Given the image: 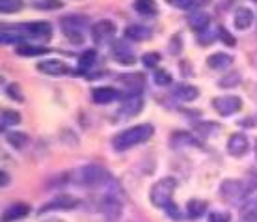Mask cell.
I'll return each instance as SVG.
<instances>
[{"label": "cell", "instance_id": "cell-5", "mask_svg": "<svg viewBox=\"0 0 257 222\" xmlns=\"http://www.w3.org/2000/svg\"><path fill=\"white\" fill-rule=\"evenodd\" d=\"M250 194L246 189L244 181L238 179H224L220 183V196L225 203H238Z\"/></svg>", "mask_w": 257, "mask_h": 222}, {"label": "cell", "instance_id": "cell-7", "mask_svg": "<svg viewBox=\"0 0 257 222\" xmlns=\"http://www.w3.org/2000/svg\"><path fill=\"white\" fill-rule=\"evenodd\" d=\"M212 108L218 112L220 116H231L242 108V99L238 95H220L212 99Z\"/></svg>", "mask_w": 257, "mask_h": 222}, {"label": "cell", "instance_id": "cell-10", "mask_svg": "<svg viewBox=\"0 0 257 222\" xmlns=\"http://www.w3.org/2000/svg\"><path fill=\"white\" fill-rule=\"evenodd\" d=\"M99 211H101V215L104 216L106 222H119L123 207H121V202L117 200V196H104L103 200H101Z\"/></svg>", "mask_w": 257, "mask_h": 222}, {"label": "cell", "instance_id": "cell-1", "mask_svg": "<svg viewBox=\"0 0 257 222\" xmlns=\"http://www.w3.org/2000/svg\"><path fill=\"white\" fill-rule=\"evenodd\" d=\"M153 125L151 124H140L135 127L117 133L116 137L112 138V148L116 151H127L131 148H135L138 144L148 142L149 138L153 137Z\"/></svg>", "mask_w": 257, "mask_h": 222}, {"label": "cell", "instance_id": "cell-39", "mask_svg": "<svg viewBox=\"0 0 257 222\" xmlns=\"http://www.w3.org/2000/svg\"><path fill=\"white\" fill-rule=\"evenodd\" d=\"M218 38L222 39V41H224L227 47H235V45H237V43H235V38H233L231 34L227 32V28H225V26H218Z\"/></svg>", "mask_w": 257, "mask_h": 222}, {"label": "cell", "instance_id": "cell-34", "mask_svg": "<svg viewBox=\"0 0 257 222\" xmlns=\"http://www.w3.org/2000/svg\"><path fill=\"white\" fill-rule=\"evenodd\" d=\"M153 78L159 86H170L172 84V75H170L166 69H155Z\"/></svg>", "mask_w": 257, "mask_h": 222}, {"label": "cell", "instance_id": "cell-45", "mask_svg": "<svg viewBox=\"0 0 257 222\" xmlns=\"http://www.w3.org/2000/svg\"><path fill=\"white\" fill-rule=\"evenodd\" d=\"M255 155H257V140H255Z\"/></svg>", "mask_w": 257, "mask_h": 222}, {"label": "cell", "instance_id": "cell-3", "mask_svg": "<svg viewBox=\"0 0 257 222\" xmlns=\"http://www.w3.org/2000/svg\"><path fill=\"white\" fill-rule=\"evenodd\" d=\"M108 174L99 164H86L75 172V181L84 187H103L108 181Z\"/></svg>", "mask_w": 257, "mask_h": 222}, {"label": "cell", "instance_id": "cell-22", "mask_svg": "<svg viewBox=\"0 0 257 222\" xmlns=\"http://www.w3.org/2000/svg\"><path fill=\"white\" fill-rule=\"evenodd\" d=\"M15 52L19 54V56H43V54H49L51 49L49 47H43V45H34V43H23L15 49Z\"/></svg>", "mask_w": 257, "mask_h": 222}, {"label": "cell", "instance_id": "cell-25", "mask_svg": "<svg viewBox=\"0 0 257 222\" xmlns=\"http://www.w3.org/2000/svg\"><path fill=\"white\" fill-rule=\"evenodd\" d=\"M4 138H6V142L15 148V150H23L26 144H28V135L23 133V131H8L4 133Z\"/></svg>", "mask_w": 257, "mask_h": 222}, {"label": "cell", "instance_id": "cell-14", "mask_svg": "<svg viewBox=\"0 0 257 222\" xmlns=\"http://www.w3.org/2000/svg\"><path fill=\"white\" fill-rule=\"evenodd\" d=\"M227 153L231 157H242L248 153V137L242 133H235L227 140Z\"/></svg>", "mask_w": 257, "mask_h": 222}, {"label": "cell", "instance_id": "cell-29", "mask_svg": "<svg viewBox=\"0 0 257 222\" xmlns=\"http://www.w3.org/2000/svg\"><path fill=\"white\" fill-rule=\"evenodd\" d=\"M21 124V114L17 110H12V108H4L2 110V131L6 133V127H12V125Z\"/></svg>", "mask_w": 257, "mask_h": 222}, {"label": "cell", "instance_id": "cell-36", "mask_svg": "<svg viewBox=\"0 0 257 222\" xmlns=\"http://www.w3.org/2000/svg\"><path fill=\"white\" fill-rule=\"evenodd\" d=\"M244 185H246V189H248V192H253V190L257 189V170L251 168L246 172Z\"/></svg>", "mask_w": 257, "mask_h": 222}, {"label": "cell", "instance_id": "cell-33", "mask_svg": "<svg viewBox=\"0 0 257 222\" xmlns=\"http://www.w3.org/2000/svg\"><path fill=\"white\" fill-rule=\"evenodd\" d=\"M240 216H253V218H257V196L251 198V200H248V202L242 205Z\"/></svg>", "mask_w": 257, "mask_h": 222}, {"label": "cell", "instance_id": "cell-32", "mask_svg": "<svg viewBox=\"0 0 257 222\" xmlns=\"http://www.w3.org/2000/svg\"><path fill=\"white\" fill-rule=\"evenodd\" d=\"M240 82V73L238 71H231V73H225L224 77L218 80V86L220 88H233V86H237Z\"/></svg>", "mask_w": 257, "mask_h": 222}, {"label": "cell", "instance_id": "cell-8", "mask_svg": "<svg viewBox=\"0 0 257 222\" xmlns=\"http://www.w3.org/2000/svg\"><path fill=\"white\" fill-rule=\"evenodd\" d=\"M90 30H91V39H93V43L103 45V43H108L110 39L114 38V34H116V25H114L110 19H101V21H97Z\"/></svg>", "mask_w": 257, "mask_h": 222}, {"label": "cell", "instance_id": "cell-43", "mask_svg": "<svg viewBox=\"0 0 257 222\" xmlns=\"http://www.w3.org/2000/svg\"><path fill=\"white\" fill-rule=\"evenodd\" d=\"M238 222H257V218H253V216H240Z\"/></svg>", "mask_w": 257, "mask_h": 222}, {"label": "cell", "instance_id": "cell-6", "mask_svg": "<svg viewBox=\"0 0 257 222\" xmlns=\"http://www.w3.org/2000/svg\"><path fill=\"white\" fill-rule=\"evenodd\" d=\"M21 26V32L25 39H38V41H49L52 38V26L47 21H32Z\"/></svg>", "mask_w": 257, "mask_h": 222}, {"label": "cell", "instance_id": "cell-17", "mask_svg": "<svg viewBox=\"0 0 257 222\" xmlns=\"http://www.w3.org/2000/svg\"><path fill=\"white\" fill-rule=\"evenodd\" d=\"M117 90L116 88H110V86H101V88H93L91 90V99L97 104H108L114 99H117Z\"/></svg>", "mask_w": 257, "mask_h": 222}, {"label": "cell", "instance_id": "cell-44", "mask_svg": "<svg viewBox=\"0 0 257 222\" xmlns=\"http://www.w3.org/2000/svg\"><path fill=\"white\" fill-rule=\"evenodd\" d=\"M45 222H64V220H60V218H49V220H45Z\"/></svg>", "mask_w": 257, "mask_h": 222}, {"label": "cell", "instance_id": "cell-35", "mask_svg": "<svg viewBox=\"0 0 257 222\" xmlns=\"http://www.w3.org/2000/svg\"><path fill=\"white\" fill-rule=\"evenodd\" d=\"M159 62H161V54H159V52H146V54L142 56V64L146 65V67H149V69L157 67Z\"/></svg>", "mask_w": 257, "mask_h": 222}, {"label": "cell", "instance_id": "cell-12", "mask_svg": "<svg viewBox=\"0 0 257 222\" xmlns=\"http://www.w3.org/2000/svg\"><path fill=\"white\" fill-rule=\"evenodd\" d=\"M112 56L117 64L121 65H135L136 64V56L133 49L125 43V41H114L112 43Z\"/></svg>", "mask_w": 257, "mask_h": 222}, {"label": "cell", "instance_id": "cell-46", "mask_svg": "<svg viewBox=\"0 0 257 222\" xmlns=\"http://www.w3.org/2000/svg\"><path fill=\"white\" fill-rule=\"evenodd\" d=\"M255 2H257V0H255Z\"/></svg>", "mask_w": 257, "mask_h": 222}, {"label": "cell", "instance_id": "cell-4", "mask_svg": "<svg viewBox=\"0 0 257 222\" xmlns=\"http://www.w3.org/2000/svg\"><path fill=\"white\" fill-rule=\"evenodd\" d=\"M62 32L67 39H71L75 45L84 43V28L88 26V17L84 15H67L60 19Z\"/></svg>", "mask_w": 257, "mask_h": 222}, {"label": "cell", "instance_id": "cell-20", "mask_svg": "<svg viewBox=\"0 0 257 222\" xmlns=\"http://www.w3.org/2000/svg\"><path fill=\"white\" fill-rule=\"evenodd\" d=\"M209 23H211V17L205 12H192L188 15V26L194 32H205Z\"/></svg>", "mask_w": 257, "mask_h": 222}, {"label": "cell", "instance_id": "cell-37", "mask_svg": "<svg viewBox=\"0 0 257 222\" xmlns=\"http://www.w3.org/2000/svg\"><path fill=\"white\" fill-rule=\"evenodd\" d=\"M166 2L177 10H192L196 6V0H166Z\"/></svg>", "mask_w": 257, "mask_h": 222}, {"label": "cell", "instance_id": "cell-26", "mask_svg": "<svg viewBox=\"0 0 257 222\" xmlns=\"http://www.w3.org/2000/svg\"><path fill=\"white\" fill-rule=\"evenodd\" d=\"M194 131H196L201 138H211L220 131V125L212 124V122H201V124H194Z\"/></svg>", "mask_w": 257, "mask_h": 222}, {"label": "cell", "instance_id": "cell-18", "mask_svg": "<svg viewBox=\"0 0 257 222\" xmlns=\"http://www.w3.org/2000/svg\"><path fill=\"white\" fill-rule=\"evenodd\" d=\"M123 34H125V38L131 39V41H148V39H151V36H153L151 28L144 25H128Z\"/></svg>", "mask_w": 257, "mask_h": 222}, {"label": "cell", "instance_id": "cell-30", "mask_svg": "<svg viewBox=\"0 0 257 222\" xmlns=\"http://www.w3.org/2000/svg\"><path fill=\"white\" fill-rule=\"evenodd\" d=\"M30 6L36 8V10L49 12V10H60L64 4L60 0H30Z\"/></svg>", "mask_w": 257, "mask_h": 222}, {"label": "cell", "instance_id": "cell-40", "mask_svg": "<svg viewBox=\"0 0 257 222\" xmlns=\"http://www.w3.org/2000/svg\"><path fill=\"white\" fill-rule=\"evenodd\" d=\"M209 222H231V215L227 211H214L209 215Z\"/></svg>", "mask_w": 257, "mask_h": 222}, {"label": "cell", "instance_id": "cell-27", "mask_svg": "<svg viewBox=\"0 0 257 222\" xmlns=\"http://www.w3.org/2000/svg\"><path fill=\"white\" fill-rule=\"evenodd\" d=\"M205 209H207L205 200L194 198V200H190V202L187 203V216L188 218H199V216L205 213Z\"/></svg>", "mask_w": 257, "mask_h": 222}, {"label": "cell", "instance_id": "cell-15", "mask_svg": "<svg viewBox=\"0 0 257 222\" xmlns=\"http://www.w3.org/2000/svg\"><path fill=\"white\" fill-rule=\"evenodd\" d=\"M187 146H199V140L194 138L190 133H185V131H175L174 135L170 137V148L174 150H181V148H187Z\"/></svg>", "mask_w": 257, "mask_h": 222}, {"label": "cell", "instance_id": "cell-9", "mask_svg": "<svg viewBox=\"0 0 257 222\" xmlns=\"http://www.w3.org/2000/svg\"><path fill=\"white\" fill-rule=\"evenodd\" d=\"M80 203L78 198L71 194H58L56 198H52L51 202H47L41 205L38 213L39 215H43V213H49V211H67V209H75Z\"/></svg>", "mask_w": 257, "mask_h": 222}, {"label": "cell", "instance_id": "cell-41", "mask_svg": "<svg viewBox=\"0 0 257 222\" xmlns=\"http://www.w3.org/2000/svg\"><path fill=\"white\" fill-rule=\"evenodd\" d=\"M181 49H183V45H181V36L175 34L174 38L170 39V52H172V54H179Z\"/></svg>", "mask_w": 257, "mask_h": 222}, {"label": "cell", "instance_id": "cell-42", "mask_svg": "<svg viewBox=\"0 0 257 222\" xmlns=\"http://www.w3.org/2000/svg\"><path fill=\"white\" fill-rule=\"evenodd\" d=\"M0 176H2V187H6V185H10V176H8L6 172H2Z\"/></svg>", "mask_w": 257, "mask_h": 222}, {"label": "cell", "instance_id": "cell-21", "mask_svg": "<svg viewBox=\"0 0 257 222\" xmlns=\"http://www.w3.org/2000/svg\"><path fill=\"white\" fill-rule=\"evenodd\" d=\"M174 95L177 99H181V101H194V99L199 95V90L196 88V86L192 84H185V82H181V84H177L174 88Z\"/></svg>", "mask_w": 257, "mask_h": 222}, {"label": "cell", "instance_id": "cell-13", "mask_svg": "<svg viewBox=\"0 0 257 222\" xmlns=\"http://www.w3.org/2000/svg\"><path fill=\"white\" fill-rule=\"evenodd\" d=\"M144 110V99H142L140 93H135V95H127L125 101L119 106V114L123 118H133L138 116L140 112Z\"/></svg>", "mask_w": 257, "mask_h": 222}, {"label": "cell", "instance_id": "cell-31", "mask_svg": "<svg viewBox=\"0 0 257 222\" xmlns=\"http://www.w3.org/2000/svg\"><path fill=\"white\" fill-rule=\"evenodd\" d=\"M25 2L23 0H0V12L2 13H17L23 10Z\"/></svg>", "mask_w": 257, "mask_h": 222}, {"label": "cell", "instance_id": "cell-19", "mask_svg": "<svg viewBox=\"0 0 257 222\" xmlns=\"http://www.w3.org/2000/svg\"><path fill=\"white\" fill-rule=\"evenodd\" d=\"M251 23H253V12L250 8H238L235 15H233V25L237 30H246L250 28Z\"/></svg>", "mask_w": 257, "mask_h": 222}, {"label": "cell", "instance_id": "cell-2", "mask_svg": "<svg viewBox=\"0 0 257 222\" xmlns=\"http://www.w3.org/2000/svg\"><path fill=\"white\" fill-rule=\"evenodd\" d=\"M177 189V179L175 177H162L157 183H153L149 200L155 207L166 209L170 203H174V192Z\"/></svg>", "mask_w": 257, "mask_h": 222}, {"label": "cell", "instance_id": "cell-38", "mask_svg": "<svg viewBox=\"0 0 257 222\" xmlns=\"http://www.w3.org/2000/svg\"><path fill=\"white\" fill-rule=\"evenodd\" d=\"M6 93L10 95L12 99H15V101H19V103H23L25 101V95H23V91H21L19 84H10L6 88Z\"/></svg>", "mask_w": 257, "mask_h": 222}, {"label": "cell", "instance_id": "cell-24", "mask_svg": "<svg viewBox=\"0 0 257 222\" xmlns=\"http://www.w3.org/2000/svg\"><path fill=\"white\" fill-rule=\"evenodd\" d=\"M233 62V58L229 54H225V52H214L211 54L209 58H207V65L211 67V69H225V67H229Z\"/></svg>", "mask_w": 257, "mask_h": 222}, {"label": "cell", "instance_id": "cell-23", "mask_svg": "<svg viewBox=\"0 0 257 222\" xmlns=\"http://www.w3.org/2000/svg\"><path fill=\"white\" fill-rule=\"evenodd\" d=\"M133 8L136 10V13H140L144 17H155L159 13V6L155 0H135Z\"/></svg>", "mask_w": 257, "mask_h": 222}, {"label": "cell", "instance_id": "cell-11", "mask_svg": "<svg viewBox=\"0 0 257 222\" xmlns=\"http://www.w3.org/2000/svg\"><path fill=\"white\" fill-rule=\"evenodd\" d=\"M38 71L51 75V77H64V75L73 73V69L62 60H43L38 64Z\"/></svg>", "mask_w": 257, "mask_h": 222}, {"label": "cell", "instance_id": "cell-16", "mask_svg": "<svg viewBox=\"0 0 257 222\" xmlns=\"http://www.w3.org/2000/svg\"><path fill=\"white\" fill-rule=\"evenodd\" d=\"M28 213H30V205H28V203H23V202L12 203V205H8V209L4 211V215H2V222L21 220V218L26 216Z\"/></svg>", "mask_w": 257, "mask_h": 222}, {"label": "cell", "instance_id": "cell-28", "mask_svg": "<svg viewBox=\"0 0 257 222\" xmlns=\"http://www.w3.org/2000/svg\"><path fill=\"white\" fill-rule=\"evenodd\" d=\"M97 60V52L93 51V49H88V51L82 52V56L78 58V71L84 73L86 69H90L91 65L95 64Z\"/></svg>", "mask_w": 257, "mask_h": 222}]
</instances>
